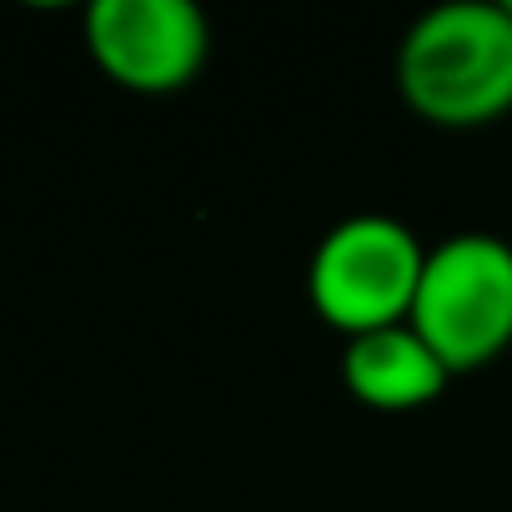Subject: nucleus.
<instances>
[{"label":"nucleus","mask_w":512,"mask_h":512,"mask_svg":"<svg viewBox=\"0 0 512 512\" xmlns=\"http://www.w3.org/2000/svg\"><path fill=\"white\" fill-rule=\"evenodd\" d=\"M407 327L452 377L502 357L512 347V246L487 231H462L427 251Z\"/></svg>","instance_id":"f03ea898"},{"label":"nucleus","mask_w":512,"mask_h":512,"mask_svg":"<svg viewBox=\"0 0 512 512\" xmlns=\"http://www.w3.org/2000/svg\"><path fill=\"white\" fill-rule=\"evenodd\" d=\"M86 46L116 86L166 96L201 76L211 31L191 0H96L86 11Z\"/></svg>","instance_id":"20e7f679"},{"label":"nucleus","mask_w":512,"mask_h":512,"mask_svg":"<svg viewBox=\"0 0 512 512\" xmlns=\"http://www.w3.org/2000/svg\"><path fill=\"white\" fill-rule=\"evenodd\" d=\"M502 11H507V16H512V0H502Z\"/></svg>","instance_id":"423d86ee"},{"label":"nucleus","mask_w":512,"mask_h":512,"mask_svg":"<svg viewBox=\"0 0 512 512\" xmlns=\"http://www.w3.org/2000/svg\"><path fill=\"white\" fill-rule=\"evenodd\" d=\"M342 382L357 402L377 412H417L447 392L452 372L412 327H387V332H367L347 342Z\"/></svg>","instance_id":"39448f33"},{"label":"nucleus","mask_w":512,"mask_h":512,"mask_svg":"<svg viewBox=\"0 0 512 512\" xmlns=\"http://www.w3.org/2000/svg\"><path fill=\"white\" fill-rule=\"evenodd\" d=\"M422 267H427V251L402 221L352 216L317 241L312 302L347 337L387 332L412 317Z\"/></svg>","instance_id":"7ed1b4c3"},{"label":"nucleus","mask_w":512,"mask_h":512,"mask_svg":"<svg viewBox=\"0 0 512 512\" xmlns=\"http://www.w3.org/2000/svg\"><path fill=\"white\" fill-rule=\"evenodd\" d=\"M397 86L422 121L447 131L507 116L512 16L502 11V0H452L427 11L397 51Z\"/></svg>","instance_id":"f257e3e1"}]
</instances>
